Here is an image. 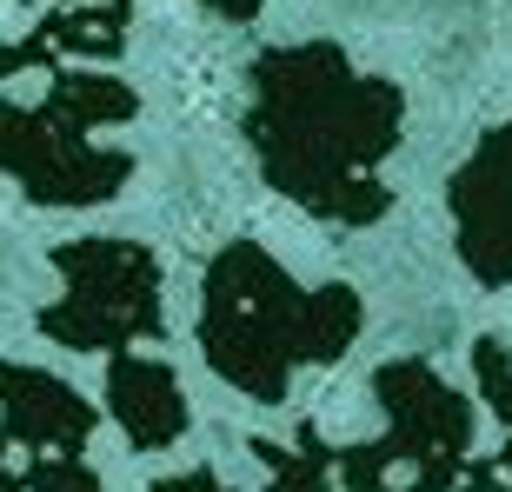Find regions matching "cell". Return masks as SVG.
<instances>
[{"instance_id": "obj_12", "label": "cell", "mask_w": 512, "mask_h": 492, "mask_svg": "<svg viewBox=\"0 0 512 492\" xmlns=\"http://www.w3.org/2000/svg\"><path fill=\"white\" fill-rule=\"evenodd\" d=\"M473 366H479V386H486V399H493V413L512 426V353L499 340H479Z\"/></svg>"}, {"instance_id": "obj_15", "label": "cell", "mask_w": 512, "mask_h": 492, "mask_svg": "<svg viewBox=\"0 0 512 492\" xmlns=\"http://www.w3.org/2000/svg\"><path fill=\"white\" fill-rule=\"evenodd\" d=\"M200 7H213L220 20H253L260 14V0H200Z\"/></svg>"}, {"instance_id": "obj_13", "label": "cell", "mask_w": 512, "mask_h": 492, "mask_svg": "<svg viewBox=\"0 0 512 492\" xmlns=\"http://www.w3.org/2000/svg\"><path fill=\"white\" fill-rule=\"evenodd\" d=\"M459 492H512V439H506V453H499V459H466Z\"/></svg>"}, {"instance_id": "obj_14", "label": "cell", "mask_w": 512, "mask_h": 492, "mask_svg": "<svg viewBox=\"0 0 512 492\" xmlns=\"http://www.w3.org/2000/svg\"><path fill=\"white\" fill-rule=\"evenodd\" d=\"M153 492H233L227 479L213 473V466H187V473H173V479H160Z\"/></svg>"}, {"instance_id": "obj_10", "label": "cell", "mask_w": 512, "mask_h": 492, "mask_svg": "<svg viewBox=\"0 0 512 492\" xmlns=\"http://www.w3.org/2000/svg\"><path fill=\"white\" fill-rule=\"evenodd\" d=\"M253 459H260L266 479H273L266 492H333V473H340V466H333L340 453H326L320 426H300V439H293V446L253 439Z\"/></svg>"}, {"instance_id": "obj_1", "label": "cell", "mask_w": 512, "mask_h": 492, "mask_svg": "<svg viewBox=\"0 0 512 492\" xmlns=\"http://www.w3.org/2000/svg\"><path fill=\"white\" fill-rule=\"evenodd\" d=\"M247 140L260 153L266 187L313 220L366 227L393 207L373 167L399 140V94L386 80L353 74L346 54L326 40L273 47L253 60Z\"/></svg>"}, {"instance_id": "obj_4", "label": "cell", "mask_w": 512, "mask_h": 492, "mask_svg": "<svg viewBox=\"0 0 512 492\" xmlns=\"http://www.w3.org/2000/svg\"><path fill=\"white\" fill-rule=\"evenodd\" d=\"M386 439L340 453L346 492H453L473 459V413L426 360L380 366Z\"/></svg>"}, {"instance_id": "obj_5", "label": "cell", "mask_w": 512, "mask_h": 492, "mask_svg": "<svg viewBox=\"0 0 512 492\" xmlns=\"http://www.w3.org/2000/svg\"><path fill=\"white\" fill-rule=\"evenodd\" d=\"M54 266L67 293L40 306V333L67 353H120L133 340H160V260L140 240H60Z\"/></svg>"}, {"instance_id": "obj_6", "label": "cell", "mask_w": 512, "mask_h": 492, "mask_svg": "<svg viewBox=\"0 0 512 492\" xmlns=\"http://www.w3.org/2000/svg\"><path fill=\"white\" fill-rule=\"evenodd\" d=\"M459 233V260L473 266L479 286H512V127L486 133L473 160L446 187Z\"/></svg>"}, {"instance_id": "obj_11", "label": "cell", "mask_w": 512, "mask_h": 492, "mask_svg": "<svg viewBox=\"0 0 512 492\" xmlns=\"http://www.w3.org/2000/svg\"><path fill=\"white\" fill-rule=\"evenodd\" d=\"M20 486H27V492H107L100 473L80 453H34V459H20Z\"/></svg>"}, {"instance_id": "obj_16", "label": "cell", "mask_w": 512, "mask_h": 492, "mask_svg": "<svg viewBox=\"0 0 512 492\" xmlns=\"http://www.w3.org/2000/svg\"><path fill=\"white\" fill-rule=\"evenodd\" d=\"M0 492H27V486H20V473L7 466V433H0Z\"/></svg>"}, {"instance_id": "obj_9", "label": "cell", "mask_w": 512, "mask_h": 492, "mask_svg": "<svg viewBox=\"0 0 512 492\" xmlns=\"http://www.w3.org/2000/svg\"><path fill=\"white\" fill-rule=\"evenodd\" d=\"M107 406H114L133 453H167L193 419L187 393H180V373L167 360H153V353H120L107 366Z\"/></svg>"}, {"instance_id": "obj_3", "label": "cell", "mask_w": 512, "mask_h": 492, "mask_svg": "<svg viewBox=\"0 0 512 492\" xmlns=\"http://www.w3.org/2000/svg\"><path fill=\"white\" fill-rule=\"evenodd\" d=\"M140 114V94L127 80L80 74L74 60L54 67V87L40 107L0 100V173L34 207H100L133 180L127 147L87 140L94 127H120Z\"/></svg>"}, {"instance_id": "obj_2", "label": "cell", "mask_w": 512, "mask_h": 492, "mask_svg": "<svg viewBox=\"0 0 512 492\" xmlns=\"http://www.w3.org/2000/svg\"><path fill=\"white\" fill-rule=\"evenodd\" d=\"M353 333H360V293L346 286L306 293L260 240H233L227 253H213L200 293V353L253 406H280L300 366L340 360Z\"/></svg>"}, {"instance_id": "obj_7", "label": "cell", "mask_w": 512, "mask_h": 492, "mask_svg": "<svg viewBox=\"0 0 512 492\" xmlns=\"http://www.w3.org/2000/svg\"><path fill=\"white\" fill-rule=\"evenodd\" d=\"M94 419H100L94 406L47 366L0 360V433L14 446H27V453H87Z\"/></svg>"}, {"instance_id": "obj_8", "label": "cell", "mask_w": 512, "mask_h": 492, "mask_svg": "<svg viewBox=\"0 0 512 492\" xmlns=\"http://www.w3.org/2000/svg\"><path fill=\"white\" fill-rule=\"evenodd\" d=\"M133 0H54L34 34L0 47V80L20 67H67V60H114L127 47Z\"/></svg>"}]
</instances>
